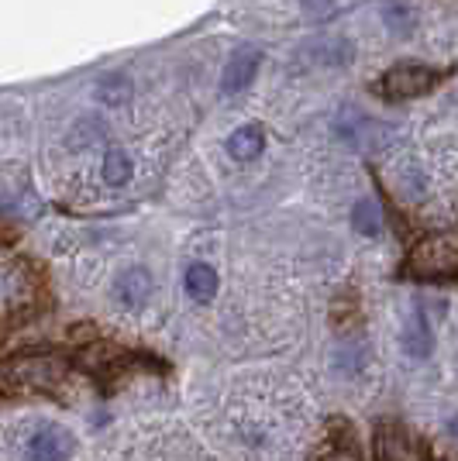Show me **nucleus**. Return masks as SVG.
Returning a JSON list of instances; mask_svg holds the SVG:
<instances>
[{
	"label": "nucleus",
	"mask_w": 458,
	"mask_h": 461,
	"mask_svg": "<svg viewBox=\"0 0 458 461\" xmlns=\"http://www.w3.org/2000/svg\"><path fill=\"white\" fill-rule=\"evenodd\" d=\"M66 383V358L59 355H14L0 366V385L11 393H56Z\"/></svg>",
	"instance_id": "obj_1"
},
{
	"label": "nucleus",
	"mask_w": 458,
	"mask_h": 461,
	"mask_svg": "<svg viewBox=\"0 0 458 461\" xmlns=\"http://www.w3.org/2000/svg\"><path fill=\"white\" fill-rule=\"evenodd\" d=\"M407 269L417 279H455L458 276V241L452 238H427L410 251Z\"/></svg>",
	"instance_id": "obj_2"
},
{
	"label": "nucleus",
	"mask_w": 458,
	"mask_h": 461,
	"mask_svg": "<svg viewBox=\"0 0 458 461\" xmlns=\"http://www.w3.org/2000/svg\"><path fill=\"white\" fill-rule=\"evenodd\" d=\"M376 455L380 461H424L427 451L424 444L400 423H382L376 430Z\"/></svg>",
	"instance_id": "obj_3"
},
{
	"label": "nucleus",
	"mask_w": 458,
	"mask_h": 461,
	"mask_svg": "<svg viewBox=\"0 0 458 461\" xmlns=\"http://www.w3.org/2000/svg\"><path fill=\"white\" fill-rule=\"evenodd\" d=\"M73 451L77 438L59 423H45L28 438V461H69Z\"/></svg>",
	"instance_id": "obj_4"
},
{
	"label": "nucleus",
	"mask_w": 458,
	"mask_h": 461,
	"mask_svg": "<svg viewBox=\"0 0 458 461\" xmlns=\"http://www.w3.org/2000/svg\"><path fill=\"white\" fill-rule=\"evenodd\" d=\"M435 83V73L424 69V66H393L386 77H382V96L386 100H410V96H420L431 90Z\"/></svg>",
	"instance_id": "obj_5"
},
{
	"label": "nucleus",
	"mask_w": 458,
	"mask_h": 461,
	"mask_svg": "<svg viewBox=\"0 0 458 461\" xmlns=\"http://www.w3.org/2000/svg\"><path fill=\"white\" fill-rule=\"evenodd\" d=\"M111 293H114V300L121 303V307H128V310L145 307L149 296H152V276H149V269H142V266L121 269L114 279V286H111Z\"/></svg>",
	"instance_id": "obj_6"
},
{
	"label": "nucleus",
	"mask_w": 458,
	"mask_h": 461,
	"mask_svg": "<svg viewBox=\"0 0 458 461\" xmlns=\"http://www.w3.org/2000/svg\"><path fill=\"white\" fill-rule=\"evenodd\" d=\"M259 66H262V52H259V49H252V45L238 49V52L228 59L224 73H221V94H242L252 79H255Z\"/></svg>",
	"instance_id": "obj_7"
},
{
	"label": "nucleus",
	"mask_w": 458,
	"mask_h": 461,
	"mask_svg": "<svg viewBox=\"0 0 458 461\" xmlns=\"http://www.w3.org/2000/svg\"><path fill=\"white\" fill-rule=\"evenodd\" d=\"M262 149H266V131H262L259 124H242V128H234L228 138V152H231V158H238V162L259 158Z\"/></svg>",
	"instance_id": "obj_8"
},
{
	"label": "nucleus",
	"mask_w": 458,
	"mask_h": 461,
	"mask_svg": "<svg viewBox=\"0 0 458 461\" xmlns=\"http://www.w3.org/2000/svg\"><path fill=\"white\" fill-rule=\"evenodd\" d=\"M183 286H187V296L197 300V303H210L217 296V272L210 269L207 262H193L187 276H183Z\"/></svg>",
	"instance_id": "obj_9"
},
{
	"label": "nucleus",
	"mask_w": 458,
	"mask_h": 461,
	"mask_svg": "<svg viewBox=\"0 0 458 461\" xmlns=\"http://www.w3.org/2000/svg\"><path fill=\"white\" fill-rule=\"evenodd\" d=\"M431 348H435L431 327H427V321H424L420 313H414V317L407 321V330H403V351H407L410 358H427Z\"/></svg>",
	"instance_id": "obj_10"
},
{
	"label": "nucleus",
	"mask_w": 458,
	"mask_h": 461,
	"mask_svg": "<svg viewBox=\"0 0 458 461\" xmlns=\"http://www.w3.org/2000/svg\"><path fill=\"white\" fill-rule=\"evenodd\" d=\"M96 100L104 107H124L132 100V83H128V77H104L96 83Z\"/></svg>",
	"instance_id": "obj_11"
},
{
	"label": "nucleus",
	"mask_w": 458,
	"mask_h": 461,
	"mask_svg": "<svg viewBox=\"0 0 458 461\" xmlns=\"http://www.w3.org/2000/svg\"><path fill=\"white\" fill-rule=\"evenodd\" d=\"M134 166L132 158L121 152V149H111V152L104 155V179L111 183V186H124L128 179H132Z\"/></svg>",
	"instance_id": "obj_12"
},
{
	"label": "nucleus",
	"mask_w": 458,
	"mask_h": 461,
	"mask_svg": "<svg viewBox=\"0 0 458 461\" xmlns=\"http://www.w3.org/2000/svg\"><path fill=\"white\" fill-rule=\"evenodd\" d=\"M348 59H352V45L344 39L317 41V45H314V62H317V66H344Z\"/></svg>",
	"instance_id": "obj_13"
},
{
	"label": "nucleus",
	"mask_w": 458,
	"mask_h": 461,
	"mask_svg": "<svg viewBox=\"0 0 458 461\" xmlns=\"http://www.w3.org/2000/svg\"><path fill=\"white\" fill-rule=\"evenodd\" d=\"M352 221H355V230H359V234H376V230H380V207H376L372 200H359Z\"/></svg>",
	"instance_id": "obj_14"
},
{
	"label": "nucleus",
	"mask_w": 458,
	"mask_h": 461,
	"mask_svg": "<svg viewBox=\"0 0 458 461\" xmlns=\"http://www.w3.org/2000/svg\"><path fill=\"white\" fill-rule=\"evenodd\" d=\"M300 4H304V11L310 18H327L334 11V0H300Z\"/></svg>",
	"instance_id": "obj_15"
},
{
	"label": "nucleus",
	"mask_w": 458,
	"mask_h": 461,
	"mask_svg": "<svg viewBox=\"0 0 458 461\" xmlns=\"http://www.w3.org/2000/svg\"><path fill=\"white\" fill-rule=\"evenodd\" d=\"M321 461H359V455H355V451H348V447H338V451L325 455Z\"/></svg>",
	"instance_id": "obj_16"
}]
</instances>
